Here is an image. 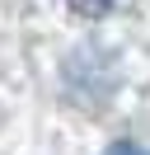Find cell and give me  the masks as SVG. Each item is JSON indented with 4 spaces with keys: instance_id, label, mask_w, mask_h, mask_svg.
I'll return each mask as SVG.
<instances>
[{
    "instance_id": "1",
    "label": "cell",
    "mask_w": 150,
    "mask_h": 155,
    "mask_svg": "<svg viewBox=\"0 0 150 155\" xmlns=\"http://www.w3.org/2000/svg\"><path fill=\"white\" fill-rule=\"evenodd\" d=\"M66 5H70V10L80 14V19H103V14H108L112 5H117V0H66Z\"/></svg>"
},
{
    "instance_id": "2",
    "label": "cell",
    "mask_w": 150,
    "mask_h": 155,
    "mask_svg": "<svg viewBox=\"0 0 150 155\" xmlns=\"http://www.w3.org/2000/svg\"><path fill=\"white\" fill-rule=\"evenodd\" d=\"M103 155H145V150H141L136 141H112V146H108Z\"/></svg>"
}]
</instances>
